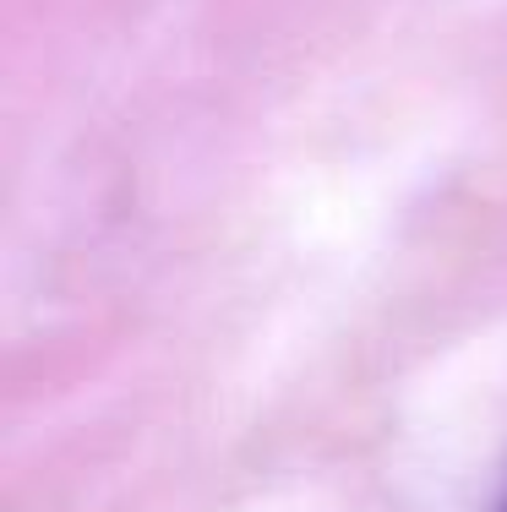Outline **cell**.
Segmentation results:
<instances>
[{
  "label": "cell",
  "instance_id": "1",
  "mask_svg": "<svg viewBox=\"0 0 507 512\" xmlns=\"http://www.w3.org/2000/svg\"><path fill=\"white\" fill-rule=\"evenodd\" d=\"M502 512H507V502H502Z\"/></svg>",
  "mask_w": 507,
  "mask_h": 512
}]
</instances>
